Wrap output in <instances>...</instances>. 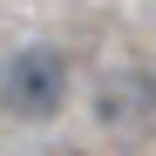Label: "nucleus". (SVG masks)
Segmentation results:
<instances>
[{"mask_svg":"<svg viewBox=\"0 0 156 156\" xmlns=\"http://www.w3.org/2000/svg\"><path fill=\"white\" fill-rule=\"evenodd\" d=\"M95 122L109 136H149L156 129V82L143 68H109L95 82Z\"/></svg>","mask_w":156,"mask_h":156,"instance_id":"obj_2","label":"nucleus"},{"mask_svg":"<svg viewBox=\"0 0 156 156\" xmlns=\"http://www.w3.org/2000/svg\"><path fill=\"white\" fill-rule=\"evenodd\" d=\"M0 102H7L14 122H55L68 102V55L61 48H14L7 75H0Z\"/></svg>","mask_w":156,"mask_h":156,"instance_id":"obj_1","label":"nucleus"}]
</instances>
